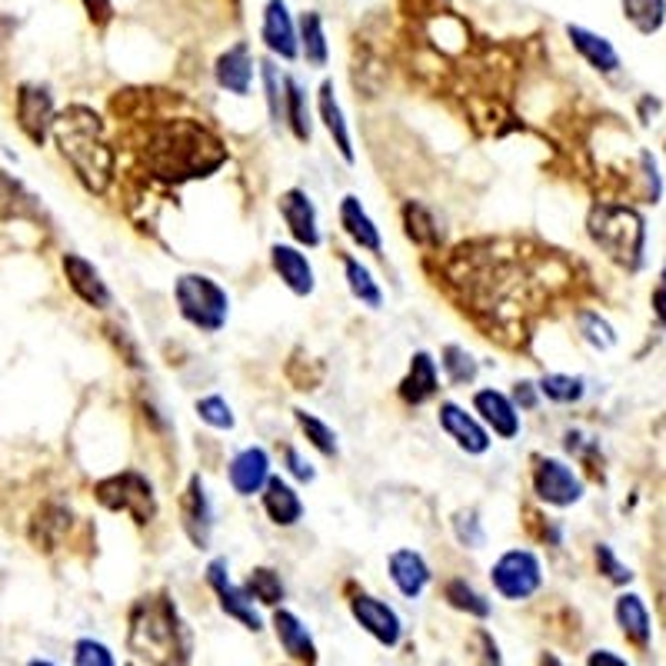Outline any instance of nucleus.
I'll list each match as a JSON object with an SVG mask.
<instances>
[{"label": "nucleus", "mask_w": 666, "mask_h": 666, "mask_svg": "<svg viewBox=\"0 0 666 666\" xmlns=\"http://www.w3.org/2000/svg\"><path fill=\"white\" fill-rule=\"evenodd\" d=\"M130 649L153 666H187L191 630L166 593H147L130 610Z\"/></svg>", "instance_id": "f257e3e1"}, {"label": "nucleus", "mask_w": 666, "mask_h": 666, "mask_svg": "<svg viewBox=\"0 0 666 666\" xmlns=\"http://www.w3.org/2000/svg\"><path fill=\"white\" fill-rule=\"evenodd\" d=\"M54 133L64 160L77 171L80 184L90 194H104L114 181V150L100 137L97 117L84 107H74L54 120Z\"/></svg>", "instance_id": "f03ea898"}, {"label": "nucleus", "mask_w": 666, "mask_h": 666, "mask_svg": "<svg viewBox=\"0 0 666 666\" xmlns=\"http://www.w3.org/2000/svg\"><path fill=\"white\" fill-rule=\"evenodd\" d=\"M153 171L171 181H191V178H211L224 163L221 143L197 123H174L153 137L150 147Z\"/></svg>", "instance_id": "7ed1b4c3"}, {"label": "nucleus", "mask_w": 666, "mask_h": 666, "mask_svg": "<svg viewBox=\"0 0 666 666\" xmlns=\"http://www.w3.org/2000/svg\"><path fill=\"white\" fill-rule=\"evenodd\" d=\"M590 240L620 267L640 270L646 257V224L626 204H593L587 217Z\"/></svg>", "instance_id": "20e7f679"}, {"label": "nucleus", "mask_w": 666, "mask_h": 666, "mask_svg": "<svg viewBox=\"0 0 666 666\" xmlns=\"http://www.w3.org/2000/svg\"><path fill=\"white\" fill-rule=\"evenodd\" d=\"M174 307L197 333H221L230 320V293L221 280L201 270H187L174 280Z\"/></svg>", "instance_id": "39448f33"}, {"label": "nucleus", "mask_w": 666, "mask_h": 666, "mask_svg": "<svg viewBox=\"0 0 666 666\" xmlns=\"http://www.w3.org/2000/svg\"><path fill=\"white\" fill-rule=\"evenodd\" d=\"M94 496H97L100 507H107L110 514H127L140 527L153 524L160 514L157 490H153L150 476H143L140 470H120V473L97 480Z\"/></svg>", "instance_id": "423d86ee"}, {"label": "nucleus", "mask_w": 666, "mask_h": 666, "mask_svg": "<svg viewBox=\"0 0 666 666\" xmlns=\"http://www.w3.org/2000/svg\"><path fill=\"white\" fill-rule=\"evenodd\" d=\"M530 490L550 511H570L577 504H583L587 496V483L583 476L570 466V460L563 456H550V453H537L534 466H530Z\"/></svg>", "instance_id": "0eeeda50"}, {"label": "nucleus", "mask_w": 666, "mask_h": 666, "mask_svg": "<svg viewBox=\"0 0 666 666\" xmlns=\"http://www.w3.org/2000/svg\"><path fill=\"white\" fill-rule=\"evenodd\" d=\"M490 583H493V590L504 597V600L524 603V600H530V597L540 593V587H544V563H540V557L534 550L511 547V550H504V554L493 560Z\"/></svg>", "instance_id": "6e6552de"}, {"label": "nucleus", "mask_w": 666, "mask_h": 666, "mask_svg": "<svg viewBox=\"0 0 666 666\" xmlns=\"http://www.w3.org/2000/svg\"><path fill=\"white\" fill-rule=\"evenodd\" d=\"M437 427L443 430L447 440H453V447L466 456H486L490 447H493V437L490 430L480 423V417L456 404V400H440L437 404Z\"/></svg>", "instance_id": "1a4fd4ad"}, {"label": "nucleus", "mask_w": 666, "mask_h": 666, "mask_svg": "<svg viewBox=\"0 0 666 666\" xmlns=\"http://www.w3.org/2000/svg\"><path fill=\"white\" fill-rule=\"evenodd\" d=\"M204 580H207V587L217 593L221 610H224L230 620H237V623H240L244 630H250V633H260V630H264L260 610H257L254 600L247 597L244 583H234V577H230V563H227L224 557H214V560L207 563Z\"/></svg>", "instance_id": "9d476101"}, {"label": "nucleus", "mask_w": 666, "mask_h": 666, "mask_svg": "<svg viewBox=\"0 0 666 666\" xmlns=\"http://www.w3.org/2000/svg\"><path fill=\"white\" fill-rule=\"evenodd\" d=\"M277 214L290 234V240L303 250H316L323 247V230H320V211L313 204V197L303 187H287L277 197Z\"/></svg>", "instance_id": "9b49d317"}, {"label": "nucleus", "mask_w": 666, "mask_h": 666, "mask_svg": "<svg viewBox=\"0 0 666 666\" xmlns=\"http://www.w3.org/2000/svg\"><path fill=\"white\" fill-rule=\"evenodd\" d=\"M470 410L480 417V423L496 440H517L524 433V413H520V407L514 404V397L507 390H496V387L473 390Z\"/></svg>", "instance_id": "f8f14e48"}, {"label": "nucleus", "mask_w": 666, "mask_h": 666, "mask_svg": "<svg viewBox=\"0 0 666 666\" xmlns=\"http://www.w3.org/2000/svg\"><path fill=\"white\" fill-rule=\"evenodd\" d=\"M181 524H184V534L191 537V544L197 550H207L211 547V537H214V527H217V511H214V500H211V490L204 483L201 473H191L187 486H184V496H181Z\"/></svg>", "instance_id": "ddd939ff"}, {"label": "nucleus", "mask_w": 666, "mask_h": 666, "mask_svg": "<svg viewBox=\"0 0 666 666\" xmlns=\"http://www.w3.org/2000/svg\"><path fill=\"white\" fill-rule=\"evenodd\" d=\"M273 476V456L267 447L260 443H250V447H240L230 460H227V483L237 496L250 500V496H260L264 486L270 483Z\"/></svg>", "instance_id": "4468645a"}, {"label": "nucleus", "mask_w": 666, "mask_h": 666, "mask_svg": "<svg viewBox=\"0 0 666 666\" xmlns=\"http://www.w3.org/2000/svg\"><path fill=\"white\" fill-rule=\"evenodd\" d=\"M313 110H316V120L323 123L330 143L337 147L341 160H344L347 166H354V163H357L354 130H351V123H347V114H344V104H341V97H337V87H333V80H323V84L316 87V104H313Z\"/></svg>", "instance_id": "2eb2a0df"}, {"label": "nucleus", "mask_w": 666, "mask_h": 666, "mask_svg": "<svg viewBox=\"0 0 666 666\" xmlns=\"http://www.w3.org/2000/svg\"><path fill=\"white\" fill-rule=\"evenodd\" d=\"M270 267L277 273V280L300 300L316 293V270L307 257L303 247H297L293 240H277L270 244Z\"/></svg>", "instance_id": "dca6fc26"}, {"label": "nucleus", "mask_w": 666, "mask_h": 666, "mask_svg": "<svg viewBox=\"0 0 666 666\" xmlns=\"http://www.w3.org/2000/svg\"><path fill=\"white\" fill-rule=\"evenodd\" d=\"M260 41L270 51L273 61L293 64L300 61V37H297V21L287 8V0H267L264 4V21H260Z\"/></svg>", "instance_id": "f3484780"}, {"label": "nucleus", "mask_w": 666, "mask_h": 666, "mask_svg": "<svg viewBox=\"0 0 666 666\" xmlns=\"http://www.w3.org/2000/svg\"><path fill=\"white\" fill-rule=\"evenodd\" d=\"M443 390V377H440V364L430 351H413L407 374L397 384V397L407 407H427L440 397Z\"/></svg>", "instance_id": "a211bd4d"}, {"label": "nucleus", "mask_w": 666, "mask_h": 666, "mask_svg": "<svg viewBox=\"0 0 666 666\" xmlns=\"http://www.w3.org/2000/svg\"><path fill=\"white\" fill-rule=\"evenodd\" d=\"M54 94L44 84H21L18 87V127L28 133L31 143L44 147L47 133L54 130Z\"/></svg>", "instance_id": "6ab92c4d"}, {"label": "nucleus", "mask_w": 666, "mask_h": 666, "mask_svg": "<svg viewBox=\"0 0 666 666\" xmlns=\"http://www.w3.org/2000/svg\"><path fill=\"white\" fill-rule=\"evenodd\" d=\"M351 613H354V620L361 623V630H367L377 643H384V646H397L400 643V636H404V620H400V613L390 606V603H384L380 597H374V593H354L351 597Z\"/></svg>", "instance_id": "aec40b11"}, {"label": "nucleus", "mask_w": 666, "mask_h": 666, "mask_svg": "<svg viewBox=\"0 0 666 666\" xmlns=\"http://www.w3.org/2000/svg\"><path fill=\"white\" fill-rule=\"evenodd\" d=\"M61 267H64V277H67V287L94 310H110L114 307V290L110 283L104 280V273L84 257V254H64L61 257Z\"/></svg>", "instance_id": "412c9836"}, {"label": "nucleus", "mask_w": 666, "mask_h": 666, "mask_svg": "<svg viewBox=\"0 0 666 666\" xmlns=\"http://www.w3.org/2000/svg\"><path fill=\"white\" fill-rule=\"evenodd\" d=\"M260 507H264L267 520H270L273 527H280V530H293V527L303 520V514H307L297 483L287 480L283 473H273V476H270V483H267L264 493H260Z\"/></svg>", "instance_id": "4be33fe9"}, {"label": "nucleus", "mask_w": 666, "mask_h": 666, "mask_svg": "<svg viewBox=\"0 0 666 666\" xmlns=\"http://www.w3.org/2000/svg\"><path fill=\"white\" fill-rule=\"evenodd\" d=\"M337 224L344 230V237L367 250V254H384V234L377 227V221L370 217V211L364 207V201L357 194H344L337 204Z\"/></svg>", "instance_id": "5701e85b"}, {"label": "nucleus", "mask_w": 666, "mask_h": 666, "mask_svg": "<svg viewBox=\"0 0 666 666\" xmlns=\"http://www.w3.org/2000/svg\"><path fill=\"white\" fill-rule=\"evenodd\" d=\"M254 77H257V67H254V54L247 41H237L234 47H227L214 64L217 87L234 97H247L254 90Z\"/></svg>", "instance_id": "b1692460"}, {"label": "nucleus", "mask_w": 666, "mask_h": 666, "mask_svg": "<svg viewBox=\"0 0 666 666\" xmlns=\"http://www.w3.org/2000/svg\"><path fill=\"white\" fill-rule=\"evenodd\" d=\"M387 573H390V583L407 597V600H417L423 597V590L430 587L433 580V570L427 563V557L413 547H397L390 557H387Z\"/></svg>", "instance_id": "393cba45"}, {"label": "nucleus", "mask_w": 666, "mask_h": 666, "mask_svg": "<svg viewBox=\"0 0 666 666\" xmlns=\"http://www.w3.org/2000/svg\"><path fill=\"white\" fill-rule=\"evenodd\" d=\"M273 633H277V643L283 646V653L293 663L316 666V643H313L310 630L303 626V620L293 610H283V606L273 610Z\"/></svg>", "instance_id": "a878e982"}, {"label": "nucleus", "mask_w": 666, "mask_h": 666, "mask_svg": "<svg viewBox=\"0 0 666 666\" xmlns=\"http://www.w3.org/2000/svg\"><path fill=\"white\" fill-rule=\"evenodd\" d=\"M567 37H570L573 51H577L597 74L613 77V74L620 71V54H616V47H613L610 37H603V34H597V31H590V28H580V24H567Z\"/></svg>", "instance_id": "bb28decb"}, {"label": "nucleus", "mask_w": 666, "mask_h": 666, "mask_svg": "<svg viewBox=\"0 0 666 666\" xmlns=\"http://www.w3.org/2000/svg\"><path fill=\"white\" fill-rule=\"evenodd\" d=\"M283 127L300 143L313 140V104H310L303 80L293 74H283Z\"/></svg>", "instance_id": "cd10ccee"}, {"label": "nucleus", "mask_w": 666, "mask_h": 666, "mask_svg": "<svg viewBox=\"0 0 666 666\" xmlns=\"http://www.w3.org/2000/svg\"><path fill=\"white\" fill-rule=\"evenodd\" d=\"M341 264H344V283H347L351 297L361 307H367V310H380L384 307V287L374 277V270L361 257H354V254H344Z\"/></svg>", "instance_id": "c85d7f7f"}, {"label": "nucleus", "mask_w": 666, "mask_h": 666, "mask_svg": "<svg viewBox=\"0 0 666 666\" xmlns=\"http://www.w3.org/2000/svg\"><path fill=\"white\" fill-rule=\"evenodd\" d=\"M613 616H616V626L623 630V636L630 643L649 646L653 626H649V610H646V603H643L640 593H620L616 606H613Z\"/></svg>", "instance_id": "c756f323"}, {"label": "nucleus", "mask_w": 666, "mask_h": 666, "mask_svg": "<svg viewBox=\"0 0 666 666\" xmlns=\"http://www.w3.org/2000/svg\"><path fill=\"white\" fill-rule=\"evenodd\" d=\"M293 423H297L300 437L307 440V447L313 453H320L326 460H337L341 456V437H337V430H333L323 417H316V413H310L303 407H293Z\"/></svg>", "instance_id": "7c9ffc66"}, {"label": "nucleus", "mask_w": 666, "mask_h": 666, "mask_svg": "<svg viewBox=\"0 0 666 666\" xmlns=\"http://www.w3.org/2000/svg\"><path fill=\"white\" fill-rule=\"evenodd\" d=\"M297 37H300V61H307V67H313V71H323L330 64V44H326L320 11H303L300 14Z\"/></svg>", "instance_id": "2f4dec72"}, {"label": "nucleus", "mask_w": 666, "mask_h": 666, "mask_svg": "<svg viewBox=\"0 0 666 666\" xmlns=\"http://www.w3.org/2000/svg\"><path fill=\"white\" fill-rule=\"evenodd\" d=\"M440 377L447 387L460 390V387H473L480 377V361L473 357V351H466L463 344H443L440 347Z\"/></svg>", "instance_id": "473e14b6"}, {"label": "nucleus", "mask_w": 666, "mask_h": 666, "mask_svg": "<svg viewBox=\"0 0 666 666\" xmlns=\"http://www.w3.org/2000/svg\"><path fill=\"white\" fill-rule=\"evenodd\" d=\"M400 221H404V234H407L410 244H417L423 250L440 247V224H437L433 211L423 201H407L400 207Z\"/></svg>", "instance_id": "72a5a7b5"}, {"label": "nucleus", "mask_w": 666, "mask_h": 666, "mask_svg": "<svg viewBox=\"0 0 666 666\" xmlns=\"http://www.w3.org/2000/svg\"><path fill=\"white\" fill-rule=\"evenodd\" d=\"M443 600L456 610V613H466V616H476V620H486L493 613L490 600L463 577H450L443 583Z\"/></svg>", "instance_id": "f704fd0d"}, {"label": "nucleus", "mask_w": 666, "mask_h": 666, "mask_svg": "<svg viewBox=\"0 0 666 666\" xmlns=\"http://www.w3.org/2000/svg\"><path fill=\"white\" fill-rule=\"evenodd\" d=\"M537 387H540V397L557 404V407H573L587 397V380L580 374H557L554 370V374H544L537 380Z\"/></svg>", "instance_id": "c9c22d12"}, {"label": "nucleus", "mask_w": 666, "mask_h": 666, "mask_svg": "<svg viewBox=\"0 0 666 666\" xmlns=\"http://www.w3.org/2000/svg\"><path fill=\"white\" fill-rule=\"evenodd\" d=\"M260 71V84H264V104H267V117L270 123L280 130L283 127V71L273 57H264L257 64Z\"/></svg>", "instance_id": "e433bc0d"}, {"label": "nucleus", "mask_w": 666, "mask_h": 666, "mask_svg": "<svg viewBox=\"0 0 666 666\" xmlns=\"http://www.w3.org/2000/svg\"><path fill=\"white\" fill-rule=\"evenodd\" d=\"M620 8L623 18L646 37L666 24V0H620Z\"/></svg>", "instance_id": "4c0bfd02"}, {"label": "nucleus", "mask_w": 666, "mask_h": 666, "mask_svg": "<svg viewBox=\"0 0 666 666\" xmlns=\"http://www.w3.org/2000/svg\"><path fill=\"white\" fill-rule=\"evenodd\" d=\"M244 590H247V597H250L254 603H260V606H277V603H283V593H287L280 573L270 570V567H254V570L247 573V580H244Z\"/></svg>", "instance_id": "58836bf2"}, {"label": "nucleus", "mask_w": 666, "mask_h": 666, "mask_svg": "<svg viewBox=\"0 0 666 666\" xmlns=\"http://www.w3.org/2000/svg\"><path fill=\"white\" fill-rule=\"evenodd\" d=\"M577 330H580V341L593 351H613L616 347V330L613 323L597 313V310H580L577 313Z\"/></svg>", "instance_id": "ea45409f"}, {"label": "nucleus", "mask_w": 666, "mask_h": 666, "mask_svg": "<svg viewBox=\"0 0 666 666\" xmlns=\"http://www.w3.org/2000/svg\"><path fill=\"white\" fill-rule=\"evenodd\" d=\"M194 410H197V420L207 423V427L217 430V433H230V430H237V413H234V407L227 404V397H221V394H207V397H201V400L194 404Z\"/></svg>", "instance_id": "a19ab883"}, {"label": "nucleus", "mask_w": 666, "mask_h": 666, "mask_svg": "<svg viewBox=\"0 0 666 666\" xmlns=\"http://www.w3.org/2000/svg\"><path fill=\"white\" fill-rule=\"evenodd\" d=\"M450 530H453V540L463 547V550H480L486 544V530H483V520L473 507H463L450 517Z\"/></svg>", "instance_id": "79ce46f5"}, {"label": "nucleus", "mask_w": 666, "mask_h": 666, "mask_svg": "<svg viewBox=\"0 0 666 666\" xmlns=\"http://www.w3.org/2000/svg\"><path fill=\"white\" fill-rule=\"evenodd\" d=\"M280 466H283V476L293 480V483H300V486H307V483L316 480V463H313L300 447H293V443L283 447V453H280Z\"/></svg>", "instance_id": "37998d69"}, {"label": "nucleus", "mask_w": 666, "mask_h": 666, "mask_svg": "<svg viewBox=\"0 0 666 666\" xmlns=\"http://www.w3.org/2000/svg\"><path fill=\"white\" fill-rule=\"evenodd\" d=\"M593 560H597V570L610 580V583H616V587H623V583H630L633 580V570L613 554V547L610 544H597L593 547Z\"/></svg>", "instance_id": "c03bdc74"}, {"label": "nucleus", "mask_w": 666, "mask_h": 666, "mask_svg": "<svg viewBox=\"0 0 666 666\" xmlns=\"http://www.w3.org/2000/svg\"><path fill=\"white\" fill-rule=\"evenodd\" d=\"M74 666H117V659L107 643L84 636L74 643Z\"/></svg>", "instance_id": "a18cd8bd"}, {"label": "nucleus", "mask_w": 666, "mask_h": 666, "mask_svg": "<svg viewBox=\"0 0 666 666\" xmlns=\"http://www.w3.org/2000/svg\"><path fill=\"white\" fill-rule=\"evenodd\" d=\"M470 646L476 649L473 656H476V663H480V666H504V653H500V643H496V640H493V633H486L483 626H480V630H473Z\"/></svg>", "instance_id": "49530a36"}, {"label": "nucleus", "mask_w": 666, "mask_h": 666, "mask_svg": "<svg viewBox=\"0 0 666 666\" xmlns=\"http://www.w3.org/2000/svg\"><path fill=\"white\" fill-rule=\"evenodd\" d=\"M511 397H514V404L520 407V413H534V410L540 407V400H544L537 380H517L514 390H511Z\"/></svg>", "instance_id": "de8ad7c7"}, {"label": "nucleus", "mask_w": 666, "mask_h": 666, "mask_svg": "<svg viewBox=\"0 0 666 666\" xmlns=\"http://www.w3.org/2000/svg\"><path fill=\"white\" fill-rule=\"evenodd\" d=\"M649 307H653L656 323L666 330V267H663L659 277H656V287H653V293H649Z\"/></svg>", "instance_id": "09e8293b"}, {"label": "nucleus", "mask_w": 666, "mask_h": 666, "mask_svg": "<svg viewBox=\"0 0 666 666\" xmlns=\"http://www.w3.org/2000/svg\"><path fill=\"white\" fill-rule=\"evenodd\" d=\"M84 11L90 14L94 24H107L114 18V4L110 0H84Z\"/></svg>", "instance_id": "8fccbe9b"}, {"label": "nucleus", "mask_w": 666, "mask_h": 666, "mask_svg": "<svg viewBox=\"0 0 666 666\" xmlns=\"http://www.w3.org/2000/svg\"><path fill=\"white\" fill-rule=\"evenodd\" d=\"M587 666H630V663L623 656H616L613 649H593L587 656Z\"/></svg>", "instance_id": "3c124183"}, {"label": "nucleus", "mask_w": 666, "mask_h": 666, "mask_svg": "<svg viewBox=\"0 0 666 666\" xmlns=\"http://www.w3.org/2000/svg\"><path fill=\"white\" fill-rule=\"evenodd\" d=\"M540 666H567V663H563L560 656H554V653H544V656H540Z\"/></svg>", "instance_id": "603ef678"}, {"label": "nucleus", "mask_w": 666, "mask_h": 666, "mask_svg": "<svg viewBox=\"0 0 666 666\" xmlns=\"http://www.w3.org/2000/svg\"><path fill=\"white\" fill-rule=\"evenodd\" d=\"M28 666H57V663H51V659H31Z\"/></svg>", "instance_id": "864d4df0"}, {"label": "nucleus", "mask_w": 666, "mask_h": 666, "mask_svg": "<svg viewBox=\"0 0 666 666\" xmlns=\"http://www.w3.org/2000/svg\"><path fill=\"white\" fill-rule=\"evenodd\" d=\"M659 606H663V616H666V590H663V603Z\"/></svg>", "instance_id": "5fc2aeb1"}]
</instances>
